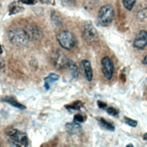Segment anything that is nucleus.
<instances>
[{
  "label": "nucleus",
  "mask_w": 147,
  "mask_h": 147,
  "mask_svg": "<svg viewBox=\"0 0 147 147\" xmlns=\"http://www.w3.org/2000/svg\"><path fill=\"white\" fill-rule=\"evenodd\" d=\"M8 37L11 42L17 46L26 45L30 41L24 29L19 28L11 29L8 32Z\"/></svg>",
  "instance_id": "obj_1"
},
{
  "label": "nucleus",
  "mask_w": 147,
  "mask_h": 147,
  "mask_svg": "<svg viewBox=\"0 0 147 147\" xmlns=\"http://www.w3.org/2000/svg\"><path fill=\"white\" fill-rule=\"evenodd\" d=\"M114 16L113 7L110 5L102 6L98 14L97 22L99 25L106 26L111 23Z\"/></svg>",
  "instance_id": "obj_2"
},
{
  "label": "nucleus",
  "mask_w": 147,
  "mask_h": 147,
  "mask_svg": "<svg viewBox=\"0 0 147 147\" xmlns=\"http://www.w3.org/2000/svg\"><path fill=\"white\" fill-rule=\"evenodd\" d=\"M57 40L59 44L65 49H73L76 43L74 35L70 32L64 30L60 32L57 36Z\"/></svg>",
  "instance_id": "obj_3"
},
{
  "label": "nucleus",
  "mask_w": 147,
  "mask_h": 147,
  "mask_svg": "<svg viewBox=\"0 0 147 147\" xmlns=\"http://www.w3.org/2000/svg\"><path fill=\"white\" fill-rule=\"evenodd\" d=\"M51 60L53 65L58 69H63L68 68L70 62L67 56L62 52L57 51L51 55Z\"/></svg>",
  "instance_id": "obj_4"
},
{
  "label": "nucleus",
  "mask_w": 147,
  "mask_h": 147,
  "mask_svg": "<svg viewBox=\"0 0 147 147\" xmlns=\"http://www.w3.org/2000/svg\"><path fill=\"white\" fill-rule=\"evenodd\" d=\"M7 134L10 137L12 141L14 143L17 144V145H28V138L25 133L17 129L11 128L7 131Z\"/></svg>",
  "instance_id": "obj_5"
},
{
  "label": "nucleus",
  "mask_w": 147,
  "mask_h": 147,
  "mask_svg": "<svg viewBox=\"0 0 147 147\" xmlns=\"http://www.w3.org/2000/svg\"><path fill=\"white\" fill-rule=\"evenodd\" d=\"M101 68L105 78L107 80L111 79L114 74V67L113 61L109 57L105 56L102 58L101 60Z\"/></svg>",
  "instance_id": "obj_6"
},
{
  "label": "nucleus",
  "mask_w": 147,
  "mask_h": 147,
  "mask_svg": "<svg viewBox=\"0 0 147 147\" xmlns=\"http://www.w3.org/2000/svg\"><path fill=\"white\" fill-rule=\"evenodd\" d=\"M83 33L85 40L89 42H95L98 38L97 31L90 22H87L85 24Z\"/></svg>",
  "instance_id": "obj_7"
},
{
  "label": "nucleus",
  "mask_w": 147,
  "mask_h": 147,
  "mask_svg": "<svg viewBox=\"0 0 147 147\" xmlns=\"http://www.w3.org/2000/svg\"><path fill=\"white\" fill-rule=\"evenodd\" d=\"M133 45L137 49H144L147 45V32L145 30H140L136 35Z\"/></svg>",
  "instance_id": "obj_8"
},
{
  "label": "nucleus",
  "mask_w": 147,
  "mask_h": 147,
  "mask_svg": "<svg viewBox=\"0 0 147 147\" xmlns=\"http://www.w3.org/2000/svg\"><path fill=\"white\" fill-rule=\"evenodd\" d=\"M24 30L29 40H38L42 37V34L40 30L34 25H28L25 27Z\"/></svg>",
  "instance_id": "obj_9"
},
{
  "label": "nucleus",
  "mask_w": 147,
  "mask_h": 147,
  "mask_svg": "<svg viewBox=\"0 0 147 147\" xmlns=\"http://www.w3.org/2000/svg\"><path fill=\"white\" fill-rule=\"evenodd\" d=\"M82 65L86 80L89 82L91 81L93 77V72L90 61L87 60H83Z\"/></svg>",
  "instance_id": "obj_10"
},
{
  "label": "nucleus",
  "mask_w": 147,
  "mask_h": 147,
  "mask_svg": "<svg viewBox=\"0 0 147 147\" xmlns=\"http://www.w3.org/2000/svg\"><path fill=\"white\" fill-rule=\"evenodd\" d=\"M96 119H97V121H98L99 125L104 129H106L109 131H114L115 130L114 126L111 123L107 121L103 118L99 117V118H97Z\"/></svg>",
  "instance_id": "obj_11"
},
{
  "label": "nucleus",
  "mask_w": 147,
  "mask_h": 147,
  "mask_svg": "<svg viewBox=\"0 0 147 147\" xmlns=\"http://www.w3.org/2000/svg\"><path fill=\"white\" fill-rule=\"evenodd\" d=\"M66 129L69 134H74L79 133L81 130V127L78 123L74 122L73 123H67Z\"/></svg>",
  "instance_id": "obj_12"
},
{
  "label": "nucleus",
  "mask_w": 147,
  "mask_h": 147,
  "mask_svg": "<svg viewBox=\"0 0 147 147\" xmlns=\"http://www.w3.org/2000/svg\"><path fill=\"white\" fill-rule=\"evenodd\" d=\"M24 8L19 5V4L17 2L11 3L9 6V11L10 14H15L21 12L24 10Z\"/></svg>",
  "instance_id": "obj_13"
},
{
  "label": "nucleus",
  "mask_w": 147,
  "mask_h": 147,
  "mask_svg": "<svg viewBox=\"0 0 147 147\" xmlns=\"http://www.w3.org/2000/svg\"><path fill=\"white\" fill-rule=\"evenodd\" d=\"M59 76L55 74H50L47 78H45L44 80H45V84L44 86L47 89H48L49 87V84L56 81L59 79Z\"/></svg>",
  "instance_id": "obj_14"
},
{
  "label": "nucleus",
  "mask_w": 147,
  "mask_h": 147,
  "mask_svg": "<svg viewBox=\"0 0 147 147\" xmlns=\"http://www.w3.org/2000/svg\"><path fill=\"white\" fill-rule=\"evenodd\" d=\"M68 68L69 69L70 72L71 73L72 77L74 79H77L79 75V69L76 65L75 63H74V62L70 60Z\"/></svg>",
  "instance_id": "obj_15"
},
{
  "label": "nucleus",
  "mask_w": 147,
  "mask_h": 147,
  "mask_svg": "<svg viewBox=\"0 0 147 147\" xmlns=\"http://www.w3.org/2000/svg\"><path fill=\"white\" fill-rule=\"evenodd\" d=\"M4 100H5V102H6L9 103V104L11 105L12 106H14L16 107L19 108L20 109H25L26 108L24 105H22L21 103H18L14 99H13L12 98H6L4 99Z\"/></svg>",
  "instance_id": "obj_16"
},
{
  "label": "nucleus",
  "mask_w": 147,
  "mask_h": 147,
  "mask_svg": "<svg viewBox=\"0 0 147 147\" xmlns=\"http://www.w3.org/2000/svg\"><path fill=\"white\" fill-rule=\"evenodd\" d=\"M136 0H122L123 6L127 10H131L135 5Z\"/></svg>",
  "instance_id": "obj_17"
},
{
  "label": "nucleus",
  "mask_w": 147,
  "mask_h": 147,
  "mask_svg": "<svg viewBox=\"0 0 147 147\" xmlns=\"http://www.w3.org/2000/svg\"><path fill=\"white\" fill-rule=\"evenodd\" d=\"M83 106V104L82 102L79 100L75 101V102L72 103L70 105H67L66 107L69 109V110H79Z\"/></svg>",
  "instance_id": "obj_18"
},
{
  "label": "nucleus",
  "mask_w": 147,
  "mask_h": 147,
  "mask_svg": "<svg viewBox=\"0 0 147 147\" xmlns=\"http://www.w3.org/2000/svg\"><path fill=\"white\" fill-rule=\"evenodd\" d=\"M61 4L67 7H71L76 4V0H60Z\"/></svg>",
  "instance_id": "obj_19"
},
{
  "label": "nucleus",
  "mask_w": 147,
  "mask_h": 147,
  "mask_svg": "<svg viewBox=\"0 0 147 147\" xmlns=\"http://www.w3.org/2000/svg\"><path fill=\"white\" fill-rule=\"evenodd\" d=\"M124 121H125V122L130 126H132V127H135L137 125V121H136V120H134L133 119H131L130 118H128V117H125L124 118Z\"/></svg>",
  "instance_id": "obj_20"
},
{
  "label": "nucleus",
  "mask_w": 147,
  "mask_h": 147,
  "mask_svg": "<svg viewBox=\"0 0 147 147\" xmlns=\"http://www.w3.org/2000/svg\"><path fill=\"white\" fill-rule=\"evenodd\" d=\"M106 111L109 114L112 116H115L118 114V111L113 107H109L107 108Z\"/></svg>",
  "instance_id": "obj_21"
},
{
  "label": "nucleus",
  "mask_w": 147,
  "mask_h": 147,
  "mask_svg": "<svg viewBox=\"0 0 147 147\" xmlns=\"http://www.w3.org/2000/svg\"><path fill=\"white\" fill-rule=\"evenodd\" d=\"M52 20L53 21H54L56 25H59V24H61V21H60V19L59 18V16H58V14H57V13H53L52 14Z\"/></svg>",
  "instance_id": "obj_22"
},
{
  "label": "nucleus",
  "mask_w": 147,
  "mask_h": 147,
  "mask_svg": "<svg viewBox=\"0 0 147 147\" xmlns=\"http://www.w3.org/2000/svg\"><path fill=\"white\" fill-rule=\"evenodd\" d=\"M84 121V118L83 116L80 114H76L74 116V121L78 123V122H83Z\"/></svg>",
  "instance_id": "obj_23"
},
{
  "label": "nucleus",
  "mask_w": 147,
  "mask_h": 147,
  "mask_svg": "<svg viewBox=\"0 0 147 147\" xmlns=\"http://www.w3.org/2000/svg\"><path fill=\"white\" fill-rule=\"evenodd\" d=\"M22 3L26 5H34L36 3V0H19Z\"/></svg>",
  "instance_id": "obj_24"
},
{
  "label": "nucleus",
  "mask_w": 147,
  "mask_h": 147,
  "mask_svg": "<svg viewBox=\"0 0 147 147\" xmlns=\"http://www.w3.org/2000/svg\"><path fill=\"white\" fill-rule=\"evenodd\" d=\"M41 3L47 5H54L55 0H39Z\"/></svg>",
  "instance_id": "obj_25"
},
{
  "label": "nucleus",
  "mask_w": 147,
  "mask_h": 147,
  "mask_svg": "<svg viewBox=\"0 0 147 147\" xmlns=\"http://www.w3.org/2000/svg\"><path fill=\"white\" fill-rule=\"evenodd\" d=\"M98 105L101 109H105L107 107V103H106L104 102L100 101V100L98 101Z\"/></svg>",
  "instance_id": "obj_26"
},
{
  "label": "nucleus",
  "mask_w": 147,
  "mask_h": 147,
  "mask_svg": "<svg viewBox=\"0 0 147 147\" xmlns=\"http://www.w3.org/2000/svg\"><path fill=\"white\" fill-rule=\"evenodd\" d=\"M4 65H5V63H4V61L3 60V59L2 57H0V71L4 67Z\"/></svg>",
  "instance_id": "obj_27"
},
{
  "label": "nucleus",
  "mask_w": 147,
  "mask_h": 147,
  "mask_svg": "<svg viewBox=\"0 0 147 147\" xmlns=\"http://www.w3.org/2000/svg\"><path fill=\"white\" fill-rule=\"evenodd\" d=\"M142 63L144 64V65H147V54L145 55V56L144 57Z\"/></svg>",
  "instance_id": "obj_28"
},
{
  "label": "nucleus",
  "mask_w": 147,
  "mask_h": 147,
  "mask_svg": "<svg viewBox=\"0 0 147 147\" xmlns=\"http://www.w3.org/2000/svg\"><path fill=\"white\" fill-rule=\"evenodd\" d=\"M143 137H144V140H145L147 141V133H145V134L144 135Z\"/></svg>",
  "instance_id": "obj_29"
},
{
  "label": "nucleus",
  "mask_w": 147,
  "mask_h": 147,
  "mask_svg": "<svg viewBox=\"0 0 147 147\" xmlns=\"http://www.w3.org/2000/svg\"><path fill=\"white\" fill-rule=\"evenodd\" d=\"M2 53V48L1 47V46L0 45V55H1Z\"/></svg>",
  "instance_id": "obj_30"
},
{
  "label": "nucleus",
  "mask_w": 147,
  "mask_h": 147,
  "mask_svg": "<svg viewBox=\"0 0 147 147\" xmlns=\"http://www.w3.org/2000/svg\"><path fill=\"white\" fill-rule=\"evenodd\" d=\"M127 146H133V145H130H130H127Z\"/></svg>",
  "instance_id": "obj_31"
},
{
  "label": "nucleus",
  "mask_w": 147,
  "mask_h": 147,
  "mask_svg": "<svg viewBox=\"0 0 147 147\" xmlns=\"http://www.w3.org/2000/svg\"><path fill=\"white\" fill-rule=\"evenodd\" d=\"M146 86H147V78H146Z\"/></svg>",
  "instance_id": "obj_32"
},
{
  "label": "nucleus",
  "mask_w": 147,
  "mask_h": 147,
  "mask_svg": "<svg viewBox=\"0 0 147 147\" xmlns=\"http://www.w3.org/2000/svg\"><path fill=\"white\" fill-rule=\"evenodd\" d=\"M146 1H147V0H146Z\"/></svg>",
  "instance_id": "obj_33"
}]
</instances>
